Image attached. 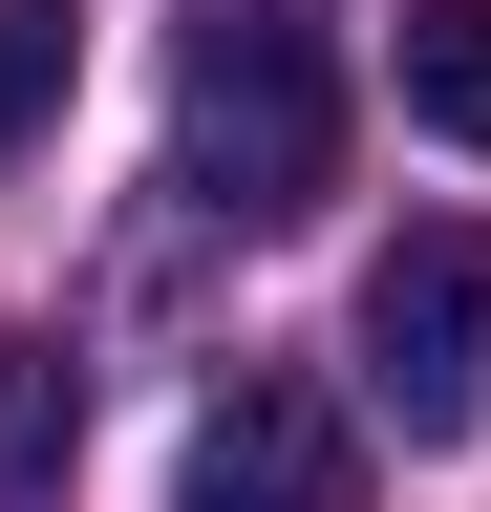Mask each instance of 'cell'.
Returning a JSON list of instances; mask_svg holds the SVG:
<instances>
[{"instance_id":"cell-5","label":"cell","mask_w":491,"mask_h":512,"mask_svg":"<svg viewBox=\"0 0 491 512\" xmlns=\"http://www.w3.org/2000/svg\"><path fill=\"white\" fill-rule=\"evenodd\" d=\"M65 448H86V363L65 342H0V512L65 491Z\"/></svg>"},{"instance_id":"cell-6","label":"cell","mask_w":491,"mask_h":512,"mask_svg":"<svg viewBox=\"0 0 491 512\" xmlns=\"http://www.w3.org/2000/svg\"><path fill=\"white\" fill-rule=\"evenodd\" d=\"M65 64H86V22H65V0H0V150L65 107Z\"/></svg>"},{"instance_id":"cell-2","label":"cell","mask_w":491,"mask_h":512,"mask_svg":"<svg viewBox=\"0 0 491 512\" xmlns=\"http://www.w3.org/2000/svg\"><path fill=\"white\" fill-rule=\"evenodd\" d=\"M363 406H385L406 448H470L491 427V235L427 214L363 256Z\"/></svg>"},{"instance_id":"cell-3","label":"cell","mask_w":491,"mask_h":512,"mask_svg":"<svg viewBox=\"0 0 491 512\" xmlns=\"http://www.w3.org/2000/svg\"><path fill=\"white\" fill-rule=\"evenodd\" d=\"M171 512H363V427L321 406V384L235 363L193 406V470H171Z\"/></svg>"},{"instance_id":"cell-4","label":"cell","mask_w":491,"mask_h":512,"mask_svg":"<svg viewBox=\"0 0 491 512\" xmlns=\"http://www.w3.org/2000/svg\"><path fill=\"white\" fill-rule=\"evenodd\" d=\"M406 128H449V150H491V0H406Z\"/></svg>"},{"instance_id":"cell-1","label":"cell","mask_w":491,"mask_h":512,"mask_svg":"<svg viewBox=\"0 0 491 512\" xmlns=\"http://www.w3.org/2000/svg\"><path fill=\"white\" fill-rule=\"evenodd\" d=\"M321 171H342V86H321V22H278V0H214L193 64H171V192L235 235H278V214H321Z\"/></svg>"}]
</instances>
